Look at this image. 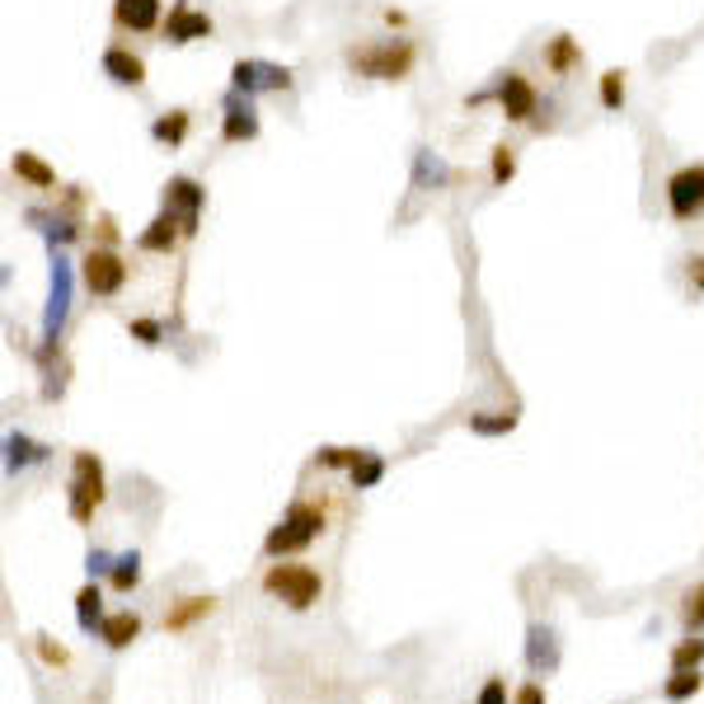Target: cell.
<instances>
[{
    "mask_svg": "<svg viewBox=\"0 0 704 704\" xmlns=\"http://www.w3.org/2000/svg\"><path fill=\"white\" fill-rule=\"evenodd\" d=\"M324 503H292L287 507V517H282L273 531H268V540H263V554L268 559H282V554H296V550H306L310 540H320V531H324Z\"/></svg>",
    "mask_w": 704,
    "mask_h": 704,
    "instance_id": "cell-1",
    "label": "cell"
},
{
    "mask_svg": "<svg viewBox=\"0 0 704 704\" xmlns=\"http://www.w3.org/2000/svg\"><path fill=\"white\" fill-rule=\"evenodd\" d=\"M414 57H418V47L409 38H385V43L348 52V66L366 80H404L414 70Z\"/></svg>",
    "mask_w": 704,
    "mask_h": 704,
    "instance_id": "cell-2",
    "label": "cell"
},
{
    "mask_svg": "<svg viewBox=\"0 0 704 704\" xmlns=\"http://www.w3.org/2000/svg\"><path fill=\"white\" fill-rule=\"evenodd\" d=\"M263 592L268 596H282L292 610H306L320 602V592H324V578L306 569V563H273L268 573H263Z\"/></svg>",
    "mask_w": 704,
    "mask_h": 704,
    "instance_id": "cell-3",
    "label": "cell"
},
{
    "mask_svg": "<svg viewBox=\"0 0 704 704\" xmlns=\"http://www.w3.org/2000/svg\"><path fill=\"white\" fill-rule=\"evenodd\" d=\"M103 503V465L95 451H76L70 461V517L80 526L95 521V507Z\"/></svg>",
    "mask_w": 704,
    "mask_h": 704,
    "instance_id": "cell-4",
    "label": "cell"
},
{
    "mask_svg": "<svg viewBox=\"0 0 704 704\" xmlns=\"http://www.w3.org/2000/svg\"><path fill=\"white\" fill-rule=\"evenodd\" d=\"M80 282L90 296H118L128 287V263L118 250H90L80 258Z\"/></svg>",
    "mask_w": 704,
    "mask_h": 704,
    "instance_id": "cell-5",
    "label": "cell"
},
{
    "mask_svg": "<svg viewBox=\"0 0 704 704\" xmlns=\"http://www.w3.org/2000/svg\"><path fill=\"white\" fill-rule=\"evenodd\" d=\"M667 211L676 221H695L704 211V165H681L667 179Z\"/></svg>",
    "mask_w": 704,
    "mask_h": 704,
    "instance_id": "cell-6",
    "label": "cell"
},
{
    "mask_svg": "<svg viewBox=\"0 0 704 704\" xmlns=\"http://www.w3.org/2000/svg\"><path fill=\"white\" fill-rule=\"evenodd\" d=\"M231 80H235V90L250 95V99L254 95H268V90H292V70L287 66H273V62H258V57L235 62Z\"/></svg>",
    "mask_w": 704,
    "mask_h": 704,
    "instance_id": "cell-7",
    "label": "cell"
},
{
    "mask_svg": "<svg viewBox=\"0 0 704 704\" xmlns=\"http://www.w3.org/2000/svg\"><path fill=\"white\" fill-rule=\"evenodd\" d=\"M493 99H498V109H503L507 122H531L536 118V103H540L536 85L526 80L521 70H507V76L498 80V90H493Z\"/></svg>",
    "mask_w": 704,
    "mask_h": 704,
    "instance_id": "cell-8",
    "label": "cell"
},
{
    "mask_svg": "<svg viewBox=\"0 0 704 704\" xmlns=\"http://www.w3.org/2000/svg\"><path fill=\"white\" fill-rule=\"evenodd\" d=\"M258 136V109L250 95H231L226 99V113H221V141H231V146H240V141H254Z\"/></svg>",
    "mask_w": 704,
    "mask_h": 704,
    "instance_id": "cell-9",
    "label": "cell"
},
{
    "mask_svg": "<svg viewBox=\"0 0 704 704\" xmlns=\"http://www.w3.org/2000/svg\"><path fill=\"white\" fill-rule=\"evenodd\" d=\"M202 198H207V188L202 184H193V179H169L165 184V207L179 217L184 226V235L198 231V211H202Z\"/></svg>",
    "mask_w": 704,
    "mask_h": 704,
    "instance_id": "cell-10",
    "label": "cell"
},
{
    "mask_svg": "<svg viewBox=\"0 0 704 704\" xmlns=\"http://www.w3.org/2000/svg\"><path fill=\"white\" fill-rule=\"evenodd\" d=\"M165 43H198V38H211V14L202 10H193V6H174L169 10V20H165Z\"/></svg>",
    "mask_w": 704,
    "mask_h": 704,
    "instance_id": "cell-11",
    "label": "cell"
},
{
    "mask_svg": "<svg viewBox=\"0 0 704 704\" xmlns=\"http://www.w3.org/2000/svg\"><path fill=\"white\" fill-rule=\"evenodd\" d=\"M113 24L122 33H151L161 24V0H113Z\"/></svg>",
    "mask_w": 704,
    "mask_h": 704,
    "instance_id": "cell-12",
    "label": "cell"
},
{
    "mask_svg": "<svg viewBox=\"0 0 704 704\" xmlns=\"http://www.w3.org/2000/svg\"><path fill=\"white\" fill-rule=\"evenodd\" d=\"M66 301H70V268L57 258V263H52V301H47V320H43L47 348L57 343V333H62V324H66Z\"/></svg>",
    "mask_w": 704,
    "mask_h": 704,
    "instance_id": "cell-13",
    "label": "cell"
},
{
    "mask_svg": "<svg viewBox=\"0 0 704 704\" xmlns=\"http://www.w3.org/2000/svg\"><path fill=\"white\" fill-rule=\"evenodd\" d=\"M526 667H531L536 676H550L559 667V639L550 625H531L526 629Z\"/></svg>",
    "mask_w": 704,
    "mask_h": 704,
    "instance_id": "cell-14",
    "label": "cell"
},
{
    "mask_svg": "<svg viewBox=\"0 0 704 704\" xmlns=\"http://www.w3.org/2000/svg\"><path fill=\"white\" fill-rule=\"evenodd\" d=\"M179 235H184V226H179V217H174V211L165 207L161 217H155L146 231L136 235V250H141V254H169L174 244H179Z\"/></svg>",
    "mask_w": 704,
    "mask_h": 704,
    "instance_id": "cell-15",
    "label": "cell"
},
{
    "mask_svg": "<svg viewBox=\"0 0 704 704\" xmlns=\"http://www.w3.org/2000/svg\"><path fill=\"white\" fill-rule=\"evenodd\" d=\"M103 76L136 90V85H146V62H141L136 52H128V47H109L103 52Z\"/></svg>",
    "mask_w": 704,
    "mask_h": 704,
    "instance_id": "cell-16",
    "label": "cell"
},
{
    "mask_svg": "<svg viewBox=\"0 0 704 704\" xmlns=\"http://www.w3.org/2000/svg\"><path fill=\"white\" fill-rule=\"evenodd\" d=\"M103 620H109V615H103V596H99V587H95V583L80 587V592H76V625H80L85 634H99Z\"/></svg>",
    "mask_w": 704,
    "mask_h": 704,
    "instance_id": "cell-17",
    "label": "cell"
},
{
    "mask_svg": "<svg viewBox=\"0 0 704 704\" xmlns=\"http://www.w3.org/2000/svg\"><path fill=\"white\" fill-rule=\"evenodd\" d=\"M136 634H141V620H136V615H132V610H118V615H109V620H103L99 639L109 644V648H128Z\"/></svg>",
    "mask_w": 704,
    "mask_h": 704,
    "instance_id": "cell-18",
    "label": "cell"
},
{
    "mask_svg": "<svg viewBox=\"0 0 704 704\" xmlns=\"http://www.w3.org/2000/svg\"><path fill=\"white\" fill-rule=\"evenodd\" d=\"M14 174H20L24 184H33V188H57V174H52L33 151H20V155H14Z\"/></svg>",
    "mask_w": 704,
    "mask_h": 704,
    "instance_id": "cell-19",
    "label": "cell"
},
{
    "mask_svg": "<svg viewBox=\"0 0 704 704\" xmlns=\"http://www.w3.org/2000/svg\"><path fill=\"white\" fill-rule=\"evenodd\" d=\"M578 62H583V52H578V43L569 38V33H559V38L544 47V66L554 70V76H563V70H573Z\"/></svg>",
    "mask_w": 704,
    "mask_h": 704,
    "instance_id": "cell-20",
    "label": "cell"
},
{
    "mask_svg": "<svg viewBox=\"0 0 704 704\" xmlns=\"http://www.w3.org/2000/svg\"><path fill=\"white\" fill-rule=\"evenodd\" d=\"M188 122H193V118H188L184 109H174V113H165V118L151 122V136L161 141V146H179V141L188 136Z\"/></svg>",
    "mask_w": 704,
    "mask_h": 704,
    "instance_id": "cell-21",
    "label": "cell"
},
{
    "mask_svg": "<svg viewBox=\"0 0 704 704\" xmlns=\"http://www.w3.org/2000/svg\"><path fill=\"white\" fill-rule=\"evenodd\" d=\"M202 615H211V596H184V606H174V610H169L165 629H169V634H179V629H188L193 620H202Z\"/></svg>",
    "mask_w": 704,
    "mask_h": 704,
    "instance_id": "cell-22",
    "label": "cell"
},
{
    "mask_svg": "<svg viewBox=\"0 0 704 704\" xmlns=\"http://www.w3.org/2000/svg\"><path fill=\"white\" fill-rule=\"evenodd\" d=\"M43 447L38 442H29V437H20V432H10L6 437V465L10 470H24V465H33V461H43Z\"/></svg>",
    "mask_w": 704,
    "mask_h": 704,
    "instance_id": "cell-23",
    "label": "cell"
},
{
    "mask_svg": "<svg viewBox=\"0 0 704 704\" xmlns=\"http://www.w3.org/2000/svg\"><path fill=\"white\" fill-rule=\"evenodd\" d=\"M517 414L507 409V414H470V432H480V437H507L517 428Z\"/></svg>",
    "mask_w": 704,
    "mask_h": 704,
    "instance_id": "cell-24",
    "label": "cell"
},
{
    "mask_svg": "<svg viewBox=\"0 0 704 704\" xmlns=\"http://www.w3.org/2000/svg\"><path fill=\"white\" fill-rule=\"evenodd\" d=\"M662 695L672 700V704L700 695V667H681V672H672V681H667V691H662Z\"/></svg>",
    "mask_w": 704,
    "mask_h": 704,
    "instance_id": "cell-25",
    "label": "cell"
},
{
    "mask_svg": "<svg viewBox=\"0 0 704 704\" xmlns=\"http://www.w3.org/2000/svg\"><path fill=\"white\" fill-rule=\"evenodd\" d=\"M141 583V554L132 550V554H118L113 559V587L118 592H132Z\"/></svg>",
    "mask_w": 704,
    "mask_h": 704,
    "instance_id": "cell-26",
    "label": "cell"
},
{
    "mask_svg": "<svg viewBox=\"0 0 704 704\" xmlns=\"http://www.w3.org/2000/svg\"><path fill=\"white\" fill-rule=\"evenodd\" d=\"M381 474H385V461H381V455L366 451L362 461L352 465V488H376V484H381Z\"/></svg>",
    "mask_w": 704,
    "mask_h": 704,
    "instance_id": "cell-27",
    "label": "cell"
},
{
    "mask_svg": "<svg viewBox=\"0 0 704 704\" xmlns=\"http://www.w3.org/2000/svg\"><path fill=\"white\" fill-rule=\"evenodd\" d=\"M493 184H507V179H513V174H517V146H507V141H498V146H493Z\"/></svg>",
    "mask_w": 704,
    "mask_h": 704,
    "instance_id": "cell-28",
    "label": "cell"
},
{
    "mask_svg": "<svg viewBox=\"0 0 704 704\" xmlns=\"http://www.w3.org/2000/svg\"><path fill=\"white\" fill-rule=\"evenodd\" d=\"M602 103H606L610 113L625 103V70H606V76H602Z\"/></svg>",
    "mask_w": 704,
    "mask_h": 704,
    "instance_id": "cell-29",
    "label": "cell"
},
{
    "mask_svg": "<svg viewBox=\"0 0 704 704\" xmlns=\"http://www.w3.org/2000/svg\"><path fill=\"white\" fill-rule=\"evenodd\" d=\"M681 620H685V629H700V625H704V583H700V587H691V592H685Z\"/></svg>",
    "mask_w": 704,
    "mask_h": 704,
    "instance_id": "cell-30",
    "label": "cell"
},
{
    "mask_svg": "<svg viewBox=\"0 0 704 704\" xmlns=\"http://www.w3.org/2000/svg\"><path fill=\"white\" fill-rule=\"evenodd\" d=\"M700 662H704V639H685L672 653V672H681V667H700Z\"/></svg>",
    "mask_w": 704,
    "mask_h": 704,
    "instance_id": "cell-31",
    "label": "cell"
},
{
    "mask_svg": "<svg viewBox=\"0 0 704 704\" xmlns=\"http://www.w3.org/2000/svg\"><path fill=\"white\" fill-rule=\"evenodd\" d=\"M362 455H366V451H352V447H324L320 455H315V461H320V465H348V470H352V465L362 461Z\"/></svg>",
    "mask_w": 704,
    "mask_h": 704,
    "instance_id": "cell-32",
    "label": "cell"
},
{
    "mask_svg": "<svg viewBox=\"0 0 704 704\" xmlns=\"http://www.w3.org/2000/svg\"><path fill=\"white\" fill-rule=\"evenodd\" d=\"M161 320H132V339L136 343H146V348H155V343H161Z\"/></svg>",
    "mask_w": 704,
    "mask_h": 704,
    "instance_id": "cell-33",
    "label": "cell"
},
{
    "mask_svg": "<svg viewBox=\"0 0 704 704\" xmlns=\"http://www.w3.org/2000/svg\"><path fill=\"white\" fill-rule=\"evenodd\" d=\"M38 653H43V662H52V667H66V648L52 644L47 634H38Z\"/></svg>",
    "mask_w": 704,
    "mask_h": 704,
    "instance_id": "cell-34",
    "label": "cell"
},
{
    "mask_svg": "<svg viewBox=\"0 0 704 704\" xmlns=\"http://www.w3.org/2000/svg\"><path fill=\"white\" fill-rule=\"evenodd\" d=\"M480 704H507V685H503V681H484Z\"/></svg>",
    "mask_w": 704,
    "mask_h": 704,
    "instance_id": "cell-35",
    "label": "cell"
},
{
    "mask_svg": "<svg viewBox=\"0 0 704 704\" xmlns=\"http://www.w3.org/2000/svg\"><path fill=\"white\" fill-rule=\"evenodd\" d=\"M517 704H544V691H540L536 681H526L521 691H517Z\"/></svg>",
    "mask_w": 704,
    "mask_h": 704,
    "instance_id": "cell-36",
    "label": "cell"
},
{
    "mask_svg": "<svg viewBox=\"0 0 704 704\" xmlns=\"http://www.w3.org/2000/svg\"><path fill=\"white\" fill-rule=\"evenodd\" d=\"M691 292H704V254L691 258Z\"/></svg>",
    "mask_w": 704,
    "mask_h": 704,
    "instance_id": "cell-37",
    "label": "cell"
},
{
    "mask_svg": "<svg viewBox=\"0 0 704 704\" xmlns=\"http://www.w3.org/2000/svg\"><path fill=\"white\" fill-rule=\"evenodd\" d=\"M90 573H113V554L95 550V554H90Z\"/></svg>",
    "mask_w": 704,
    "mask_h": 704,
    "instance_id": "cell-38",
    "label": "cell"
}]
</instances>
